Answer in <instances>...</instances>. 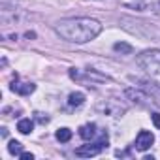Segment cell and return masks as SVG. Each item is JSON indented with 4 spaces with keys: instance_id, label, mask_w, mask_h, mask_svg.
<instances>
[{
    "instance_id": "obj_8",
    "label": "cell",
    "mask_w": 160,
    "mask_h": 160,
    "mask_svg": "<svg viewBox=\"0 0 160 160\" xmlns=\"http://www.w3.org/2000/svg\"><path fill=\"white\" fill-rule=\"evenodd\" d=\"M10 89H12L13 92L21 94V96H28V94H32V92H34L36 85H34V83H17V77H15V81L10 85Z\"/></svg>"
},
{
    "instance_id": "obj_11",
    "label": "cell",
    "mask_w": 160,
    "mask_h": 160,
    "mask_svg": "<svg viewBox=\"0 0 160 160\" xmlns=\"http://www.w3.org/2000/svg\"><path fill=\"white\" fill-rule=\"evenodd\" d=\"M32 128H34V122H32L30 119H21V121L17 122V130H19L21 134H30Z\"/></svg>"
},
{
    "instance_id": "obj_4",
    "label": "cell",
    "mask_w": 160,
    "mask_h": 160,
    "mask_svg": "<svg viewBox=\"0 0 160 160\" xmlns=\"http://www.w3.org/2000/svg\"><path fill=\"white\" fill-rule=\"evenodd\" d=\"M106 147H108V136H104L100 141H92V143H87V145L77 147V149H75V154H77V156H83V158H89V156L100 154Z\"/></svg>"
},
{
    "instance_id": "obj_14",
    "label": "cell",
    "mask_w": 160,
    "mask_h": 160,
    "mask_svg": "<svg viewBox=\"0 0 160 160\" xmlns=\"http://www.w3.org/2000/svg\"><path fill=\"white\" fill-rule=\"evenodd\" d=\"M8 151H10V154H17V156H19V154L23 152V147H21V143H19V141H15V139H13V141H10V143H8Z\"/></svg>"
},
{
    "instance_id": "obj_2",
    "label": "cell",
    "mask_w": 160,
    "mask_h": 160,
    "mask_svg": "<svg viewBox=\"0 0 160 160\" xmlns=\"http://www.w3.org/2000/svg\"><path fill=\"white\" fill-rule=\"evenodd\" d=\"M138 66L149 72L151 75H160V51L152 49V51L141 53L138 57Z\"/></svg>"
},
{
    "instance_id": "obj_13",
    "label": "cell",
    "mask_w": 160,
    "mask_h": 160,
    "mask_svg": "<svg viewBox=\"0 0 160 160\" xmlns=\"http://www.w3.org/2000/svg\"><path fill=\"white\" fill-rule=\"evenodd\" d=\"M57 139L58 141H62V143H66V141H70L72 139V130L70 128H60V130H57Z\"/></svg>"
},
{
    "instance_id": "obj_5",
    "label": "cell",
    "mask_w": 160,
    "mask_h": 160,
    "mask_svg": "<svg viewBox=\"0 0 160 160\" xmlns=\"http://www.w3.org/2000/svg\"><path fill=\"white\" fill-rule=\"evenodd\" d=\"M70 77L75 79V81H85V79H91V83H92V81H98V83L109 81V77H108V75H102V73H98L96 70H87L85 73H81L79 70L72 68V70H70Z\"/></svg>"
},
{
    "instance_id": "obj_12",
    "label": "cell",
    "mask_w": 160,
    "mask_h": 160,
    "mask_svg": "<svg viewBox=\"0 0 160 160\" xmlns=\"http://www.w3.org/2000/svg\"><path fill=\"white\" fill-rule=\"evenodd\" d=\"M113 49H115L117 53H122V55H132V51H134V47L128 45V43H124V42H117V43L113 45Z\"/></svg>"
},
{
    "instance_id": "obj_17",
    "label": "cell",
    "mask_w": 160,
    "mask_h": 160,
    "mask_svg": "<svg viewBox=\"0 0 160 160\" xmlns=\"http://www.w3.org/2000/svg\"><path fill=\"white\" fill-rule=\"evenodd\" d=\"M19 158H23V160H32V158H34V154H32V152H21V154H19Z\"/></svg>"
},
{
    "instance_id": "obj_1",
    "label": "cell",
    "mask_w": 160,
    "mask_h": 160,
    "mask_svg": "<svg viewBox=\"0 0 160 160\" xmlns=\"http://www.w3.org/2000/svg\"><path fill=\"white\" fill-rule=\"evenodd\" d=\"M57 34L73 43H87L102 32V25L91 17H72L57 25Z\"/></svg>"
},
{
    "instance_id": "obj_10",
    "label": "cell",
    "mask_w": 160,
    "mask_h": 160,
    "mask_svg": "<svg viewBox=\"0 0 160 160\" xmlns=\"http://www.w3.org/2000/svg\"><path fill=\"white\" fill-rule=\"evenodd\" d=\"M85 102V94L83 92H72L68 96V106L70 108H77V106H81Z\"/></svg>"
},
{
    "instance_id": "obj_9",
    "label": "cell",
    "mask_w": 160,
    "mask_h": 160,
    "mask_svg": "<svg viewBox=\"0 0 160 160\" xmlns=\"http://www.w3.org/2000/svg\"><path fill=\"white\" fill-rule=\"evenodd\" d=\"M79 136H81L85 141H91L94 136H96V124H83L81 128H79Z\"/></svg>"
},
{
    "instance_id": "obj_16",
    "label": "cell",
    "mask_w": 160,
    "mask_h": 160,
    "mask_svg": "<svg viewBox=\"0 0 160 160\" xmlns=\"http://www.w3.org/2000/svg\"><path fill=\"white\" fill-rule=\"evenodd\" d=\"M151 117H152V122H154V126H156V128H160V113H152Z\"/></svg>"
},
{
    "instance_id": "obj_6",
    "label": "cell",
    "mask_w": 160,
    "mask_h": 160,
    "mask_svg": "<svg viewBox=\"0 0 160 160\" xmlns=\"http://www.w3.org/2000/svg\"><path fill=\"white\" fill-rule=\"evenodd\" d=\"M124 94L134 102V104H139V106H151L152 104V96H149L147 92L139 91V89H126Z\"/></svg>"
},
{
    "instance_id": "obj_3",
    "label": "cell",
    "mask_w": 160,
    "mask_h": 160,
    "mask_svg": "<svg viewBox=\"0 0 160 160\" xmlns=\"http://www.w3.org/2000/svg\"><path fill=\"white\" fill-rule=\"evenodd\" d=\"M94 109L100 113V115H109V117H121L124 111H126V106L121 104L119 100L115 98H108V100H100Z\"/></svg>"
},
{
    "instance_id": "obj_7",
    "label": "cell",
    "mask_w": 160,
    "mask_h": 160,
    "mask_svg": "<svg viewBox=\"0 0 160 160\" xmlns=\"http://www.w3.org/2000/svg\"><path fill=\"white\" fill-rule=\"evenodd\" d=\"M154 143V136L152 132H147V130H141L136 138V149L138 151H147L151 145Z\"/></svg>"
},
{
    "instance_id": "obj_15",
    "label": "cell",
    "mask_w": 160,
    "mask_h": 160,
    "mask_svg": "<svg viewBox=\"0 0 160 160\" xmlns=\"http://www.w3.org/2000/svg\"><path fill=\"white\" fill-rule=\"evenodd\" d=\"M34 115H36V121H38V122H42V124L49 122V117H47V115H43V113H34Z\"/></svg>"
}]
</instances>
